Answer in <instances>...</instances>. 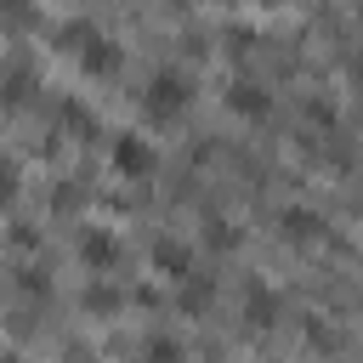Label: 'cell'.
I'll return each mask as SVG.
<instances>
[{
    "label": "cell",
    "mask_w": 363,
    "mask_h": 363,
    "mask_svg": "<svg viewBox=\"0 0 363 363\" xmlns=\"http://www.w3.org/2000/svg\"><path fill=\"white\" fill-rule=\"evenodd\" d=\"M193 108V79L182 74V68H159L153 79H147V91H142V113L153 119V125H170V119H182Z\"/></svg>",
    "instance_id": "6da1fadb"
},
{
    "label": "cell",
    "mask_w": 363,
    "mask_h": 363,
    "mask_svg": "<svg viewBox=\"0 0 363 363\" xmlns=\"http://www.w3.org/2000/svg\"><path fill=\"white\" fill-rule=\"evenodd\" d=\"M68 40H74V57H79V68H85V74H113V68H119V45H113L102 28L74 23V28H68Z\"/></svg>",
    "instance_id": "7a4b0ae2"
},
{
    "label": "cell",
    "mask_w": 363,
    "mask_h": 363,
    "mask_svg": "<svg viewBox=\"0 0 363 363\" xmlns=\"http://www.w3.org/2000/svg\"><path fill=\"white\" fill-rule=\"evenodd\" d=\"M113 170L119 176H130V182H142V176H153V164H159V153H153V142L147 136H136V130H119L113 136Z\"/></svg>",
    "instance_id": "3957f363"
},
{
    "label": "cell",
    "mask_w": 363,
    "mask_h": 363,
    "mask_svg": "<svg viewBox=\"0 0 363 363\" xmlns=\"http://www.w3.org/2000/svg\"><path fill=\"white\" fill-rule=\"evenodd\" d=\"M227 108H233L238 119H267V113H272V91L255 85V79H233V85H227Z\"/></svg>",
    "instance_id": "277c9868"
},
{
    "label": "cell",
    "mask_w": 363,
    "mask_h": 363,
    "mask_svg": "<svg viewBox=\"0 0 363 363\" xmlns=\"http://www.w3.org/2000/svg\"><path fill=\"white\" fill-rule=\"evenodd\" d=\"M278 312H284L278 289L261 284V278H250V284H244V318H250L255 329H267V323H278Z\"/></svg>",
    "instance_id": "5b68a950"
},
{
    "label": "cell",
    "mask_w": 363,
    "mask_h": 363,
    "mask_svg": "<svg viewBox=\"0 0 363 363\" xmlns=\"http://www.w3.org/2000/svg\"><path fill=\"white\" fill-rule=\"evenodd\" d=\"M153 267H159V278H193V255H187V244H176V238H159L153 244Z\"/></svg>",
    "instance_id": "8992f818"
},
{
    "label": "cell",
    "mask_w": 363,
    "mask_h": 363,
    "mask_svg": "<svg viewBox=\"0 0 363 363\" xmlns=\"http://www.w3.org/2000/svg\"><path fill=\"white\" fill-rule=\"evenodd\" d=\"M79 255L91 261V272H102V267H113V261H119V238H113L108 227H91V233L79 238Z\"/></svg>",
    "instance_id": "52a82bcc"
},
{
    "label": "cell",
    "mask_w": 363,
    "mask_h": 363,
    "mask_svg": "<svg viewBox=\"0 0 363 363\" xmlns=\"http://www.w3.org/2000/svg\"><path fill=\"white\" fill-rule=\"evenodd\" d=\"M278 221H284V238H289V244H312V238L323 233V216H318V210H301V204H289Z\"/></svg>",
    "instance_id": "ba28073f"
},
{
    "label": "cell",
    "mask_w": 363,
    "mask_h": 363,
    "mask_svg": "<svg viewBox=\"0 0 363 363\" xmlns=\"http://www.w3.org/2000/svg\"><path fill=\"white\" fill-rule=\"evenodd\" d=\"M136 363H182V340L176 335H147L142 352H136Z\"/></svg>",
    "instance_id": "9c48e42d"
},
{
    "label": "cell",
    "mask_w": 363,
    "mask_h": 363,
    "mask_svg": "<svg viewBox=\"0 0 363 363\" xmlns=\"http://www.w3.org/2000/svg\"><path fill=\"white\" fill-rule=\"evenodd\" d=\"M210 244H227V250H233V244H238V227L221 221V216H210Z\"/></svg>",
    "instance_id": "30bf717a"
},
{
    "label": "cell",
    "mask_w": 363,
    "mask_h": 363,
    "mask_svg": "<svg viewBox=\"0 0 363 363\" xmlns=\"http://www.w3.org/2000/svg\"><path fill=\"white\" fill-rule=\"evenodd\" d=\"M11 193H17V164L0 159V204H11Z\"/></svg>",
    "instance_id": "8fae6325"
},
{
    "label": "cell",
    "mask_w": 363,
    "mask_h": 363,
    "mask_svg": "<svg viewBox=\"0 0 363 363\" xmlns=\"http://www.w3.org/2000/svg\"><path fill=\"white\" fill-rule=\"evenodd\" d=\"M346 74H352V79L363 85V57H352V62H346Z\"/></svg>",
    "instance_id": "7c38bea8"
}]
</instances>
